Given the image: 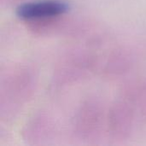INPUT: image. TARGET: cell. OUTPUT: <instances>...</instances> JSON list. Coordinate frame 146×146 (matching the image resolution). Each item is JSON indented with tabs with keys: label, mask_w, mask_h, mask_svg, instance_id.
<instances>
[{
	"label": "cell",
	"mask_w": 146,
	"mask_h": 146,
	"mask_svg": "<svg viewBox=\"0 0 146 146\" xmlns=\"http://www.w3.org/2000/svg\"><path fill=\"white\" fill-rule=\"evenodd\" d=\"M69 6L59 0H44L32 2L19 6L16 15L21 19H40L60 15L67 12Z\"/></svg>",
	"instance_id": "cell-1"
}]
</instances>
